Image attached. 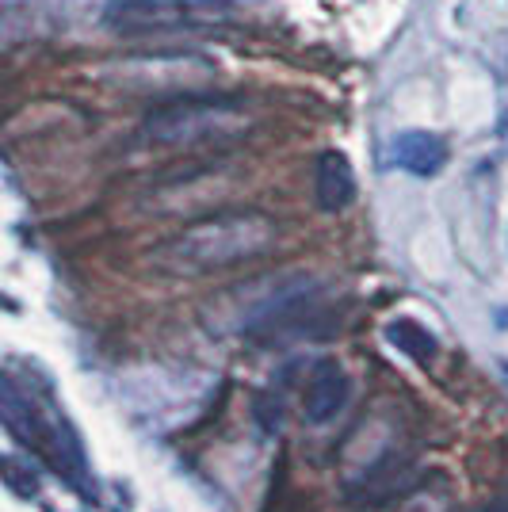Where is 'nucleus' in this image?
I'll return each instance as SVG.
<instances>
[{"instance_id": "nucleus-4", "label": "nucleus", "mask_w": 508, "mask_h": 512, "mask_svg": "<svg viewBox=\"0 0 508 512\" xmlns=\"http://www.w3.org/2000/svg\"><path fill=\"white\" fill-rule=\"evenodd\" d=\"M107 20L123 31H172V27L218 23L222 12H214V4H191V0H115Z\"/></svg>"}, {"instance_id": "nucleus-3", "label": "nucleus", "mask_w": 508, "mask_h": 512, "mask_svg": "<svg viewBox=\"0 0 508 512\" xmlns=\"http://www.w3.org/2000/svg\"><path fill=\"white\" fill-rule=\"evenodd\" d=\"M310 295V279L298 272H283V276H264L253 283H237L218 302H211V318L207 325L218 333H245L256 325H268L272 318L287 314L295 302Z\"/></svg>"}, {"instance_id": "nucleus-2", "label": "nucleus", "mask_w": 508, "mask_h": 512, "mask_svg": "<svg viewBox=\"0 0 508 512\" xmlns=\"http://www.w3.org/2000/svg\"><path fill=\"white\" fill-rule=\"evenodd\" d=\"M249 127V111L237 100H176L149 111L146 138L157 146H199L237 138Z\"/></svg>"}, {"instance_id": "nucleus-6", "label": "nucleus", "mask_w": 508, "mask_h": 512, "mask_svg": "<svg viewBox=\"0 0 508 512\" xmlns=\"http://www.w3.org/2000/svg\"><path fill=\"white\" fill-rule=\"evenodd\" d=\"M348 394H352V383L344 375V367L337 360H321L314 371H310V383H306V394H302V413L310 425H329L337 421V413L348 406Z\"/></svg>"}, {"instance_id": "nucleus-5", "label": "nucleus", "mask_w": 508, "mask_h": 512, "mask_svg": "<svg viewBox=\"0 0 508 512\" xmlns=\"http://www.w3.org/2000/svg\"><path fill=\"white\" fill-rule=\"evenodd\" d=\"M111 73H119V85L142 88V92H157V88H195L207 85L214 77V65L203 58H127L119 62Z\"/></svg>"}, {"instance_id": "nucleus-10", "label": "nucleus", "mask_w": 508, "mask_h": 512, "mask_svg": "<svg viewBox=\"0 0 508 512\" xmlns=\"http://www.w3.org/2000/svg\"><path fill=\"white\" fill-rule=\"evenodd\" d=\"M505 375H508V363H505Z\"/></svg>"}, {"instance_id": "nucleus-1", "label": "nucleus", "mask_w": 508, "mask_h": 512, "mask_svg": "<svg viewBox=\"0 0 508 512\" xmlns=\"http://www.w3.org/2000/svg\"><path fill=\"white\" fill-rule=\"evenodd\" d=\"M276 241V218L260 211H226L191 222L169 241H161L149 253V264L165 276H207V272H222V268L272 253Z\"/></svg>"}, {"instance_id": "nucleus-8", "label": "nucleus", "mask_w": 508, "mask_h": 512, "mask_svg": "<svg viewBox=\"0 0 508 512\" xmlns=\"http://www.w3.org/2000/svg\"><path fill=\"white\" fill-rule=\"evenodd\" d=\"M314 192H318V207L329 214L344 211L356 199V172H352L344 153H321L318 169H314Z\"/></svg>"}, {"instance_id": "nucleus-7", "label": "nucleus", "mask_w": 508, "mask_h": 512, "mask_svg": "<svg viewBox=\"0 0 508 512\" xmlns=\"http://www.w3.org/2000/svg\"><path fill=\"white\" fill-rule=\"evenodd\" d=\"M390 157L394 165L413 176H436L447 165V146L444 138L428 134V130H405L390 142Z\"/></svg>"}, {"instance_id": "nucleus-9", "label": "nucleus", "mask_w": 508, "mask_h": 512, "mask_svg": "<svg viewBox=\"0 0 508 512\" xmlns=\"http://www.w3.org/2000/svg\"><path fill=\"white\" fill-rule=\"evenodd\" d=\"M386 341L398 344L405 356H413V360H432V352H436V337L409 318L386 325Z\"/></svg>"}]
</instances>
